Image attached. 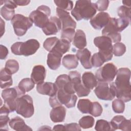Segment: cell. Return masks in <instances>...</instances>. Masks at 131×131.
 Wrapping results in <instances>:
<instances>
[{"mask_svg": "<svg viewBox=\"0 0 131 131\" xmlns=\"http://www.w3.org/2000/svg\"><path fill=\"white\" fill-rule=\"evenodd\" d=\"M61 29V24L59 19L54 16H51L46 25L42 29V31L46 35L56 34Z\"/></svg>", "mask_w": 131, "mask_h": 131, "instance_id": "17", "label": "cell"}, {"mask_svg": "<svg viewBox=\"0 0 131 131\" xmlns=\"http://www.w3.org/2000/svg\"><path fill=\"white\" fill-rule=\"evenodd\" d=\"M58 89L62 90L69 94H75V91L68 75L62 74L58 76L55 82Z\"/></svg>", "mask_w": 131, "mask_h": 131, "instance_id": "15", "label": "cell"}, {"mask_svg": "<svg viewBox=\"0 0 131 131\" xmlns=\"http://www.w3.org/2000/svg\"><path fill=\"white\" fill-rule=\"evenodd\" d=\"M117 14L120 18H123L130 20L131 8L125 6H121L117 9Z\"/></svg>", "mask_w": 131, "mask_h": 131, "instance_id": "38", "label": "cell"}, {"mask_svg": "<svg viewBox=\"0 0 131 131\" xmlns=\"http://www.w3.org/2000/svg\"><path fill=\"white\" fill-rule=\"evenodd\" d=\"M110 18V16L107 13L101 12L92 17L90 19V23L95 29L100 30L107 25Z\"/></svg>", "mask_w": 131, "mask_h": 131, "instance_id": "16", "label": "cell"}, {"mask_svg": "<svg viewBox=\"0 0 131 131\" xmlns=\"http://www.w3.org/2000/svg\"><path fill=\"white\" fill-rule=\"evenodd\" d=\"M77 100V97L75 94H69L59 89L55 95L50 97L49 102L52 108L62 105L67 108H72L75 106Z\"/></svg>", "mask_w": 131, "mask_h": 131, "instance_id": "4", "label": "cell"}, {"mask_svg": "<svg viewBox=\"0 0 131 131\" xmlns=\"http://www.w3.org/2000/svg\"><path fill=\"white\" fill-rule=\"evenodd\" d=\"M130 120L126 119L124 116L117 115L113 118L111 121V125L114 130L118 129L122 130H130Z\"/></svg>", "mask_w": 131, "mask_h": 131, "instance_id": "18", "label": "cell"}, {"mask_svg": "<svg viewBox=\"0 0 131 131\" xmlns=\"http://www.w3.org/2000/svg\"><path fill=\"white\" fill-rule=\"evenodd\" d=\"M56 14L58 18L60 20L61 24V29H74L76 27V23L70 16L69 12L67 11L57 8L56 9Z\"/></svg>", "mask_w": 131, "mask_h": 131, "instance_id": "14", "label": "cell"}, {"mask_svg": "<svg viewBox=\"0 0 131 131\" xmlns=\"http://www.w3.org/2000/svg\"><path fill=\"white\" fill-rule=\"evenodd\" d=\"M9 53L7 48L2 45H0V58L1 59H5L6 58Z\"/></svg>", "mask_w": 131, "mask_h": 131, "instance_id": "48", "label": "cell"}, {"mask_svg": "<svg viewBox=\"0 0 131 131\" xmlns=\"http://www.w3.org/2000/svg\"><path fill=\"white\" fill-rule=\"evenodd\" d=\"M95 129L97 131H114V129L111 125V122L106 120L100 119L97 121L95 126Z\"/></svg>", "mask_w": 131, "mask_h": 131, "instance_id": "34", "label": "cell"}, {"mask_svg": "<svg viewBox=\"0 0 131 131\" xmlns=\"http://www.w3.org/2000/svg\"><path fill=\"white\" fill-rule=\"evenodd\" d=\"M117 71V68L114 64L107 63L97 70L95 76L98 81L110 82L114 80Z\"/></svg>", "mask_w": 131, "mask_h": 131, "instance_id": "11", "label": "cell"}, {"mask_svg": "<svg viewBox=\"0 0 131 131\" xmlns=\"http://www.w3.org/2000/svg\"><path fill=\"white\" fill-rule=\"evenodd\" d=\"M94 123L95 119L91 116H83L79 121V126L84 129L92 127L94 125Z\"/></svg>", "mask_w": 131, "mask_h": 131, "instance_id": "35", "label": "cell"}, {"mask_svg": "<svg viewBox=\"0 0 131 131\" xmlns=\"http://www.w3.org/2000/svg\"><path fill=\"white\" fill-rule=\"evenodd\" d=\"M103 112V108L101 105L98 102L95 101L92 102V108L90 114L95 117L100 116Z\"/></svg>", "mask_w": 131, "mask_h": 131, "instance_id": "44", "label": "cell"}, {"mask_svg": "<svg viewBox=\"0 0 131 131\" xmlns=\"http://www.w3.org/2000/svg\"><path fill=\"white\" fill-rule=\"evenodd\" d=\"M111 39L105 36H97L94 39V43L99 49V53L104 58L105 62L108 61L113 57V45Z\"/></svg>", "mask_w": 131, "mask_h": 131, "instance_id": "7", "label": "cell"}, {"mask_svg": "<svg viewBox=\"0 0 131 131\" xmlns=\"http://www.w3.org/2000/svg\"><path fill=\"white\" fill-rule=\"evenodd\" d=\"M105 62V60L103 57L99 52L95 53L91 57V63L92 67L96 68L100 67Z\"/></svg>", "mask_w": 131, "mask_h": 131, "instance_id": "41", "label": "cell"}, {"mask_svg": "<svg viewBox=\"0 0 131 131\" xmlns=\"http://www.w3.org/2000/svg\"><path fill=\"white\" fill-rule=\"evenodd\" d=\"M97 12L95 4L91 1L79 0L71 11V14L78 21L89 20L94 16Z\"/></svg>", "mask_w": 131, "mask_h": 131, "instance_id": "2", "label": "cell"}, {"mask_svg": "<svg viewBox=\"0 0 131 131\" xmlns=\"http://www.w3.org/2000/svg\"><path fill=\"white\" fill-rule=\"evenodd\" d=\"M122 3L123 4V6L130 7V1H123Z\"/></svg>", "mask_w": 131, "mask_h": 131, "instance_id": "52", "label": "cell"}, {"mask_svg": "<svg viewBox=\"0 0 131 131\" xmlns=\"http://www.w3.org/2000/svg\"><path fill=\"white\" fill-rule=\"evenodd\" d=\"M15 112L25 118L32 117L34 113L33 101L29 95H24L15 101Z\"/></svg>", "mask_w": 131, "mask_h": 131, "instance_id": "5", "label": "cell"}, {"mask_svg": "<svg viewBox=\"0 0 131 131\" xmlns=\"http://www.w3.org/2000/svg\"><path fill=\"white\" fill-rule=\"evenodd\" d=\"M113 111L117 114L123 113L125 110L124 102L119 99H116L112 102Z\"/></svg>", "mask_w": 131, "mask_h": 131, "instance_id": "39", "label": "cell"}, {"mask_svg": "<svg viewBox=\"0 0 131 131\" xmlns=\"http://www.w3.org/2000/svg\"><path fill=\"white\" fill-rule=\"evenodd\" d=\"M19 67V63L17 60L9 59L6 62L5 68L12 75L18 71Z\"/></svg>", "mask_w": 131, "mask_h": 131, "instance_id": "36", "label": "cell"}, {"mask_svg": "<svg viewBox=\"0 0 131 131\" xmlns=\"http://www.w3.org/2000/svg\"><path fill=\"white\" fill-rule=\"evenodd\" d=\"M53 130H65L64 125L61 124H57L54 126Z\"/></svg>", "mask_w": 131, "mask_h": 131, "instance_id": "50", "label": "cell"}, {"mask_svg": "<svg viewBox=\"0 0 131 131\" xmlns=\"http://www.w3.org/2000/svg\"><path fill=\"white\" fill-rule=\"evenodd\" d=\"M25 94L18 87L15 86L4 89L2 92V97L4 105L9 110L10 113L15 111V101L19 97Z\"/></svg>", "mask_w": 131, "mask_h": 131, "instance_id": "8", "label": "cell"}, {"mask_svg": "<svg viewBox=\"0 0 131 131\" xmlns=\"http://www.w3.org/2000/svg\"><path fill=\"white\" fill-rule=\"evenodd\" d=\"M46 76V70L42 65L35 66L31 75V78L35 84H38L44 82Z\"/></svg>", "mask_w": 131, "mask_h": 131, "instance_id": "23", "label": "cell"}, {"mask_svg": "<svg viewBox=\"0 0 131 131\" xmlns=\"http://www.w3.org/2000/svg\"><path fill=\"white\" fill-rule=\"evenodd\" d=\"M76 56L84 68L90 69L92 68L91 53L87 48L78 50L76 52Z\"/></svg>", "mask_w": 131, "mask_h": 131, "instance_id": "22", "label": "cell"}, {"mask_svg": "<svg viewBox=\"0 0 131 131\" xmlns=\"http://www.w3.org/2000/svg\"><path fill=\"white\" fill-rule=\"evenodd\" d=\"M5 22L3 21V19L1 18V37H2L3 36V35L4 34V33H5Z\"/></svg>", "mask_w": 131, "mask_h": 131, "instance_id": "51", "label": "cell"}, {"mask_svg": "<svg viewBox=\"0 0 131 131\" xmlns=\"http://www.w3.org/2000/svg\"><path fill=\"white\" fill-rule=\"evenodd\" d=\"M58 38L56 37H51L47 38L43 43V47L47 51H51L57 43Z\"/></svg>", "mask_w": 131, "mask_h": 131, "instance_id": "42", "label": "cell"}, {"mask_svg": "<svg viewBox=\"0 0 131 131\" xmlns=\"http://www.w3.org/2000/svg\"><path fill=\"white\" fill-rule=\"evenodd\" d=\"M13 84L12 74L5 68L0 72V86L1 89L9 88Z\"/></svg>", "mask_w": 131, "mask_h": 131, "instance_id": "28", "label": "cell"}, {"mask_svg": "<svg viewBox=\"0 0 131 131\" xmlns=\"http://www.w3.org/2000/svg\"><path fill=\"white\" fill-rule=\"evenodd\" d=\"M102 35L110 38L114 43L121 41V36L117 26L116 18H110L108 23L102 31Z\"/></svg>", "mask_w": 131, "mask_h": 131, "instance_id": "13", "label": "cell"}, {"mask_svg": "<svg viewBox=\"0 0 131 131\" xmlns=\"http://www.w3.org/2000/svg\"><path fill=\"white\" fill-rule=\"evenodd\" d=\"M54 2L57 6V8L65 11L71 10L73 8V3L72 1L55 0Z\"/></svg>", "mask_w": 131, "mask_h": 131, "instance_id": "37", "label": "cell"}, {"mask_svg": "<svg viewBox=\"0 0 131 131\" xmlns=\"http://www.w3.org/2000/svg\"><path fill=\"white\" fill-rule=\"evenodd\" d=\"M82 82L89 90H93L97 84V80L95 75L91 72H85L82 76Z\"/></svg>", "mask_w": 131, "mask_h": 131, "instance_id": "26", "label": "cell"}, {"mask_svg": "<svg viewBox=\"0 0 131 131\" xmlns=\"http://www.w3.org/2000/svg\"><path fill=\"white\" fill-rule=\"evenodd\" d=\"M10 113L9 110L4 104L0 108V123L1 129L4 130H9L8 128V123L10 121V118L8 116Z\"/></svg>", "mask_w": 131, "mask_h": 131, "instance_id": "30", "label": "cell"}, {"mask_svg": "<svg viewBox=\"0 0 131 131\" xmlns=\"http://www.w3.org/2000/svg\"><path fill=\"white\" fill-rule=\"evenodd\" d=\"M116 76L114 82L116 96L124 102H128L131 99L130 71L127 68H120L117 71Z\"/></svg>", "mask_w": 131, "mask_h": 131, "instance_id": "1", "label": "cell"}, {"mask_svg": "<svg viewBox=\"0 0 131 131\" xmlns=\"http://www.w3.org/2000/svg\"><path fill=\"white\" fill-rule=\"evenodd\" d=\"M40 47L38 41L35 39H30L25 42H16L11 47L12 53L16 55L29 56L35 54Z\"/></svg>", "mask_w": 131, "mask_h": 131, "instance_id": "3", "label": "cell"}, {"mask_svg": "<svg viewBox=\"0 0 131 131\" xmlns=\"http://www.w3.org/2000/svg\"><path fill=\"white\" fill-rule=\"evenodd\" d=\"M66 116V109L62 105L53 107L50 114L51 120L54 123L63 122Z\"/></svg>", "mask_w": 131, "mask_h": 131, "instance_id": "24", "label": "cell"}, {"mask_svg": "<svg viewBox=\"0 0 131 131\" xmlns=\"http://www.w3.org/2000/svg\"><path fill=\"white\" fill-rule=\"evenodd\" d=\"M73 44L79 50L84 49L86 46V36L82 30L79 29L76 30L73 39Z\"/></svg>", "mask_w": 131, "mask_h": 131, "instance_id": "27", "label": "cell"}, {"mask_svg": "<svg viewBox=\"0 0 131 131\" xmlns=\"http://www.w3.org/2000/svg\"><path fill=\"white\" fill-rule=\"evenodd\" d=\"M58 90L55 83L50 82H43L37 84L36 86V90L38 93L41 95H48L50 97L55 95Z\"/></svg>", "mask_w": 131, "mask_h": 131, "instance_id": "20", "label": "cell"}, {"mask_svg": "<svg viewBox=\"0 0 131 131\" xmlns=\"http://www.w3.org/2000/svg\"><path fill=\"white\" fill-rule=\"evenodd\" d=\"M92 102L88 99H80L78 100L77 103V108L82 113L90 114L92 108Z\"/></svg>", "mask_w": 131, "mask_h": 131, "instance_id": "32", "label": "cell"}, {"mask_svg": "<svg viewBox=\"0 0 131 131\" xmlns=\"http://www.w3.org/2000/svg\"><path fill=\"white\" fill-rule=\"evenodd\" d=\"M4 4L1 8V15L6 20H11L15 15V8L17 6L14 1H4Z\"/></svg>", "mask_w": 131, "mask_h": 131, "instance_id": "19", "label": "cell"}, {"mask_svg": "<svg viewBox=\"0 0 131 131\" xmlns=\"http://www.w3.org/2000/svg\"><path fill=\"white\" fill-rule=\"evenodd\" d=\"M62 56V54L55 50H53L50 51L48 54L47 60L48 67L53 70L58 69L61 64Z\"/></svg>", "mask_w": 131, "mask_h": 131, "instance_id": "21", "label": "cell"}, {"mask_svg": "<svg viewBox=\"0 0 131 131\" xmlns=\"http://www.w3.org/2000/svg\"><path fill=\"white\" fill-rule=\"evenodd\" d=\"M9 124L11 128L15 130H32V129L25 123L24 120L18 116L11 119Z\"/></svg>", "mask_w": 131, "mask_h": 131, "instance_id": "25", "label": "cell"}, {"mask_svg": "<svg viewBox=\"0 0 131 131\" xmlns=\"http://www.w3.org/2000/svg\"><path fill=\"white\" fill-rule=\"evenodd\" d=\"M109 3V1L107 0H100L97 1L94 4L97 10L103 12L107 9Z\"/></svg>", "mask_w": 131, "mask_h": 131, "instance_id": "46", "label": "cell"}, {"mask_svg": "<svg viewBox=\"0 0 131 131\" xmlns=\"http://www.w3.org/2000/svg\"><path fill=\"white\" fill-rule=\"evenodd\" d=\"M71 82L73 84L75 93L79 97L87 96L91 90L87 89L82 83L80 73L76 71H70L68 74Z\"/></svg>", "mask_w": 131, "mask_h": 131, "instance_id": "12", "label": "cell"}, {"mask_svg": "<svg viewBox=\"0 0 131 131\" xmlns=\"http://www.w3.org/2000/svg\"><path fill=\"white\" fill-rule=\"evenodd\" d=\"M96 96L101 100H112L116 96L114 82L98 81L94 90Z\"/></svg>", "mask_w": 131, "mask_h": 131, "instance_id": "9", "label": "cell"}, {"mask_svg": "<svg viewBox=\"0 0 131 131\" xmlns=\"http://www.w3.org/2000/svg\"><path fill=\"white\" fill-rule=\"evenodd\" d=\"M75 33V29H67L61 30V38L66 39L70 42L73 41L74 35Z\"/></svg>", "mask_w": 131, "mask_h": 131, "instance_id": "43", "label": "cell"}, {"mask_svg": "<svg viewBox=\"0 0 131 131\" xmlns=\"http://www.w3.org/2000/svg\"><path fill=\"white\" fill-rule=\"evenodd\" d=\"M34 85L35 83L31 78H25L20 80L18 83V87L26 93L32 90L34 88Z\"/></svg>", "mask_w": 131, "mask_h": 131, "instance_id": "33", "label": "cell"}, {"mask_svg": "<svg viewBox=\"0 0 131 131\" xmlns=\"http://www.w3.org/2000/svg\"><path fill=\"white\" fill-rule=\"evenodd\" d=\"M70 47L71 42L66 39L61 38L58 39L57 43L52 50H55L63 55L69 51Z\"/></svg>", "mask_w": 131, "mask_h": 131, "instance_id": "31", "label": "cell"}, {"mask_svg": "<svg viewBox=\"0 0 131 131\" xmlns=\"http://www.w3.org/2000/svg\"><path fill=\"white\" fill-rule=\"evenodd\" d=\"M65 130H81L80 126L77 123H71L64 125Z\"/></svg>", "mask_w": 131, "mask_h": 131, "instance_id": "47", "label": "cell"}, {"mask_svg": "<svg viewBox=\"0 0 131 131\" xmlns=\"http://www.w3.org/2000/svg\"><path fill=\"white\" fill-rule=\"evenodd\" d=\"M11 23L15 34L18 36L24 35L33 25V23L29 17L20 14H15L11 20Z\"/></svg>", "mask_w": 131, "mask_h": 131, "instance_id": "10", "label": "cell"}, {"mask_svg": "<svg viewBox=\"0 0 131 131\" xmlns=\"http://www.w3.org/2000/svg\"><path fill=\"white\" fill-rule=\"evenodd\" d=\"M50 14V8L47 6L41 5L32 11L29 17L35 26L42 29L48 23Z\"/></svg>", "mask_w": 131, "mask_h": 131, "instance_id": "6", "label": "cell"}, {"mask_svg": "<svg viewBox=\"0 0 131 131\" xmlns=\"http://www.w3.org/2000/svg\"><path fill=\"white\" fill-rule=\"evenodd\" d=\"M130 21V20L127 19L123 18H116V23L119 32H122L125 28H126L129 25Z\"/></svg>", "mask_w": 131, "mask_h": 131, "instance_id": "45", "label": "cell"}, {"mask_svg": "<svg viewBox=\"0 0 131 131\" xmlns=\"http://www.w3.org/2000/svg\"><path fill=\"white\" fill-rule=\"evenodd\" d=\"M126 51L125 45L121 42H116L113 46V54L116 56H122Z\"/></svg>", "mask_w": 131, "mask_h": 131, "instance_id": "40", "label": "cell"}, {"mask_svg": "<svg viewBox=\"0 0 131 131\" xmlns=\"http://www.w3.org/2000/svg\"><path fill=\"white\" fill-rule=\"evenodd\" d=\"M17 6H26L28 5L30 1H14Z\"/></svg>", "mask_w": 131, "mask_h": 131, "instance_id": "49", "label": "cell"}, {"mask_svg": "<svg viewBox=\"0 0 131 131\" xmlns=\"http://www.w3.org/2000/svg\"><path fill=\"white\" fill-rule=\"evenodd\" d=\"M78 63V59L75 55L67 54L62 58V64L68 70L76 68Z\"/></svg>", "mask_w": 131, "mask_h": 131, "instance_id": "29", "label": "cell"}]
</instances>
